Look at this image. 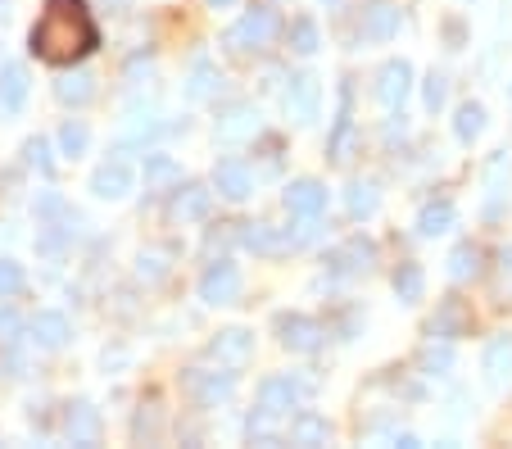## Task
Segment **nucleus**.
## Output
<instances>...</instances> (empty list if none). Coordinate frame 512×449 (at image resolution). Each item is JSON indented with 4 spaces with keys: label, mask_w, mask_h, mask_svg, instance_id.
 <instances>
[{
    "label": "nucleus",
    "mask_w": 512,
    "mask_h": 449,
    "mask_svg": "<svg viewBox=\"0 0 512 449\" xmlns=\"http://www.w3.org/2000/svg\"><path fill=\"white\" fill-rule=\"evenodd\" d=\"M28 46H32V55L55 64V69L87 59L100 46V28L91 19L87 0H46L41 19L32 23Z\"/></svg>",
    "instance_id": "obj_1"
},
{
    "label": "nucleus",
    "mask_w": 512,
    "mask_h": 449,
    "mask_svg": "<svg viewBox=\"0 0 512 449\" xmlns=\"http://www.w3.org/2000/svg\"><path fill=\"white\" fill-rule=\"evenodd\" d=\"M277 32H281L277 10L254 5V10H245V19L227 32V46H232V50H263V46H272V37H277Z\"/></svg>",
    "instance_id": "obj_2"
},
{
    "label": "nucleus",
    "mask_w": 512,
    "mask_h": 449,
    "mask_svg": "<svg viewBox=\"0 0 512 449\" xmlns=\"http://www.w3.org/2000/svg\"><path fill=\"white\" fill-rule=\"evenodd\" d=\"M313 391H318V381L313 377H295V372H286V377H268L259 386V409L281 418L286 409H295L300 400H309Z\"/></svg>",
    "instance_id": "obj_3"
},
{
    "label": "nucleus",
    "mask_w": 512,
    "mask_h": 449,
    "mask_svg": "<svg viewBox=\"0 0 512 449\" xmlns=\"http://www.w3.org/2000/svg\"><path fill=\"white\" fill-rule=\"evenodd\" d=\"M200 300L204 304H236L241 300V268L232 264V259H218V264H209L204 268V277H200Z\"/></svg>",
    "instance_id": "obj_4"
},
{
    "label": "nucleus",
    "mask_w": 512,
    "mask_h": 449,
    "mask_svg": "<svg viewBox=\"0 0 512 449\" xmlns=\"http://www.w3.org/2000/svg\"><path fill=\"white\" fill-rule=\"evenodd\" d=\"M272 327H277V341L295 354H313L322 345V336H327L318 318H304V313H277Z\"/></svg>",
    "instance_id": "obj_5"
},
{
    "label": "nucleus",
    "mask_w": 512,
    "mask_h": 449,
    "mask_svg": "<svg viewBox=\"0 0 512 449\" xmlns=\"http://www.w3.org/2000/svg\"><path fill=\"white\" fill-rule=\"evenodd\" d=\"M186 391H191V400L200 404V409H218V404L232 400L236 377H232V372H200V368H191V372H186Z\"/></svg>",
    "instance_id": "obj_6"
},
{
    "label": "nucleus",
    "mask_w": 512,
    "mask_h": 449,
    "mask_svg": "<svg viewBox=\"0 0 512 449\" xmlns=\"http://www.w3.org/2000/svg\"><path fill=\"white\" fill-rule=\"evenodd\" d=\"M286 214L290 218H322V209H327V186L313 182V177H300V182L286 186Z\"/></svg>",
    "instance_id": "obj_7"
},
{
    "label": "nucleus",
    "mask_w": 512,
    "mask_h": 449,
    "mask_svg": "<svg viewBox=\"0 0 512 449\" xmlns=\"http://www.w3.org/2000/svg\"><path fill=\"white\" fill-rule=\"evenodd\" d=\"M213 186H218V196L227 200H250L254 196V173L241 164V159H218V168H213Z\"/></svg>",
    "instance_id": "obj_8"
},
{
    "label": "nucleus",
    "mask_w": 512,
    "mask_h": 449,
    "mask_svg": "<svg viewBox=\"0 0 512 449\" xmlns=\"http://www.w3.org/2000/svg\"><path fill=\"white\" fill-rule=\"evenodd\" d=\"M250 354H254V336L245 327H227V332H218L209 341V359H218L223 368H241Z\"/></svg>",
    "instance_id": "obj_9"
},
{
    "label": "nucleus",
    "mask_w": 512,
    "mask_h": 449,
    "mask_svg": "<svg viewBox=\"0 0 512 449\" xmlns=\"http://www.w3.org/2000/svg\"><path fill=\"white\" fill-rule=\"evenodd\" d=\"M372 259H377V245L363 241V236H354V241H345L336 254H331L327 264H331L336 277H358V273H368L372 268Z\"/></svg>",
    "instance_id": "obj_10"
},
{
    "label": "nucleus",
    "mask_w": 512,
    "mask_h": 449,
    "mask_svg": "<svg viewBox=\"0 0 512 449\" xmlns=\"http://www.w3.org/2000/svg\"><path fill=\"white\" fill-rule=\"evenodd\" d=\"M91 191H96L100 200H123L127 191H132V168H127V159H109V164H100L96 173H91Z\"/></svg>",
    "instance_id": "obj_11"
},
{
    "label": "nucleus",
    "mask_w": 512,
    "mask_h": 449,
    "mask_svg": "<svg viewBox=\"0 0 512 449\" xmlns=\"http://www.w3.org/2000/svg\"><path fill=\"white\" fill-rule=\"evenodd\" d=\"M286 114L295 118V123H313V118H318V78H313V73H300V78H290Z\"/></svg>",
    "instance_id": "obj_12"
},
{
    "label": "nucleus",
    "mask_w": 512,
    "mask_h": 449,
    "mask_svg": "<svg viewBox=\"0 0 512 449\" xmlns=\"http://www.w3.org/2000/svg\"><path fill=\"white\" fill-rule=\"evenodd\" d=\"M358 32H363V41H390L399 32V5H390V0H372L368 10H363Z\"/></svg>",
    "instance_id": "obj_13"
},
{
    "label": "nucleus",
    "mask_w": 512,
    "mask_h": 449,
    "mask_svg": "<svg viewBox=\"0 0 512 449\" xmlns=\"http://www.w3.org/2000/svg\"><path fill=\"white\" fill-rule=\"evenodd\" d=\"M408 82H413V69H408L404 59H390L386 69H381V78H377V96H381V105L386 109H399L408 100Z\"/></svg>",
    "instance_id": "obj_14"
},
{
    "label": "nucleus",
    "mask_w": 512,
    "mask_h": 449,
    "mask_svg": "<svg viewBox=\"0 0 512 449\" xmlns=\"http://www.w3.org/2000/svg\"><path fill=\"white\" fill-rule=\"evenodd\" d=\"M28 332H32V341H37L41 350H64L68 336H73V327H68L64 313L46 309V313H37V318L28 323Z\"/></svg>",
    "instance_id": "obj_15"
},
{
    "label": "nucleus",
    "mask_w": 512,
    "mask_h": 449,
    "mask_svg": "<svg viewBox=\"0 0 512 449\" xmlns=\"http://www.w3.org/2000/svg\"><path fill=\"white\" fill-rule=\"evenodd\" d=\"M327 436H331V422L322 418V413H313V409H300L295 418H290V427H286L290 445H327Z\"/></svg>",
    "instance_id": "obj_16"
},
{
    "label": "nucleus",
    "mask_w": 512,
    "mask_h": 449,
    "mask_svg": "<svg viewBox=\"0 0 512 449\" xmlns=\"http://www.w3.org/2000/svg\"><path fill=\"white\" fill-rule=\"evenodd\" d=\"M28 69L23 64H5L0 69V114H19L23 100H28Z\"/></svg>",
    "instance_id": "obj_17"
},
{
    "label": "nucleus",
    "mask_w": 512,
    "mask_h": 449,
    "mask_svg": "<svg viewBox=\"0 0 512 449\" xmlns=\"http://www.w3.org/2000/svg\"><path fill=\"white\" fill-rule=\"evenodd\" d=\"M64 431H68V440L73 445H96L100 440V413H96V404H73L68 409V418H64Z\"/></svg>",
    "instance_id": "obj_18"
},
{
    "label": "nucleus",
    "mask_w": 512,
    "mask_h": 449,
    "mask_svg": "<svg viewBox=\"0 0 512 449\" xmlns=\"http://www.w3.org/2000/svg\"><path fill=\"white\" fill-rule=\"evenodd\" d=\"M145 191H173V186H182V164H177L173 155H145Z\"/></svg>",
    "instance_id": "obj_19"
},
{
    "label": "nucleus",
    "mask_w": 512,
    "mask_h": 449,
    "mask_svg": "<svg viewBox=\"0 0 512 449\" xmlns=\"http://www.w3.org/2000/svg\"><path fill=\"white\" fill-rule=\"evenodd\" d=\"M349 137H354V118H349V87H340V114H336V127H331V141H327V159L331 164H345V150H349Z\"/></svg>",
    "instance_id": "obj_20"
},
{
    "label": "nucleus",
    "mask_w": 512,
    "mask_h": 449,
    "mask_svg": "<svg viewBox=\"0 0 512 449\" xmlns=\"http://www.w3.org/2000/svg\"><path fill=\"white\" fill-rule=\"evenodd\" d=\"M259 127V114L250 105H227L223 118H218V141H236V137H254Z\"/></svg>",
    "instance_id": "obj_21"
},
{
    "label": "nucleus",
    "mask_w": 512,
    "mask_h": 449,
    "mask_svg": "<svg viewBox=\"0 0 512 449\" xmlns=\"http://www.w3.org/2000/svg\"><path fill=\"white\" fill-rule=\"evenodd\" d=\"M454 223H458V209L449 205V200H431V205H422V214H417V232L422 236H440Z\"/></svg>",
    "instance_id": "obj_22"
},
{
    "label": "nucleus",
    "mask_w": 512,
    "mask_h": 449,
    "mask_svg": "<svg viewBox=\"0 0 512 449\" xmlns=\"http://www.w3.org/2000/svg\"><path fill=\"white\" fill-rule=\"evenodd\" d=\"M209 214V191L204 186H182L173 196V218L177 223H195V218Z\"/></svg>",
    "instance_id": "obj_23"
},
{
    "label": "nucleus",
    "mask_w": 512,
    "mask_h": 449,
    "mask_svg": "<svg viewBox=\"0 0 512 449\" xmlns=\"http://www.w3.org/2000/svg\"><path fill=\"white\" fill-rule=\"evenodd\" d=\"M467 327V313L458 300H445L440 304V313H435L431 323H426V336H440V341H449V336H458Z\"/></svg>",
    "instance_id": "obj_24"
},
{
    "label": "nucleus",
    "mask_w": 512,
    "mask_h": 449,
    "mask_svg": "<svg viewBox=\"0 0 512 449\" xmlns=\"http://www.w3.org/2000/svg\"><path fill=\"white\" fill-rule=\"evenodd\" d=\"M241 241H245V245H250V250H259V254H277V250H290V236L272 232V227H268V223H245Z\"/></svg>",
    "instance_id": "obj_25"
},
{
    "label": "nucleus",
    "mask_w": 512,
    "mask_h": 449,
    "mask_svg": "<svg viewBox=\"0 0 512 449\" xmlns=\"http://www.w3.org/2000/svg\"><path fill=\"white\" fill-rule=\"evenodd\" d=\"M422 291H426V273H422V264H399L395 268V295L404 304H417L422 300Z\"/></svg>",
    "instance_id": "obj_26"
},
{
    "label": "nucleus",
    "mask_w": 512,
    "mask_h": 449,
    "mask_svg": "<svg viewBox=\"0 0 512 449\" xmlns=\"http://www.w3.org/2000/svg\"><path fill=\"white\" fill-rule=\"evenodd\" d=\"M218 69H213V59H195L191 64V87H186V96L191 100H209L213 91H218Z\"/></svg>",
    "instance_id": "obj_27"
},
{
    "label": "nucleus",
    "mask_w": 512,
    "mask_h": 449,
    "mask_svg": "<svg viewBox=\"0 0 512 449\" xmlns=\"http://www.w3.org/2000/svg\"><path fill=\"white\" fill-rule=\"evenodd\" d=\"M245 436H250V440H259V445H277V440H286V431L277 427V413H263V409H254V418L245 422Z\"/></svg>",
    "instance_id": "obj_28"
},
{
    "label": "nucleus",
    "mask_w": 512,
    "mask_h": 449,
    "mask_svg": "<svg viewBox=\"0 0 512 449\" xmlns=\"http://www.w3.org/2000/svg\"><path fill=\"white\" fill-rule=\"evenodd\" d=\"M345 205H349V214H354V218H372V214H377V205H381L377 186H372V182H354V186H349V196H345Z\"/></svg>",
    "instance_id": "obj_29"
},
{
    "label": "nucleus",
    "mask_w": 512,
    "mask_h": 449,
    "mask_svg": "<svg viewBox=\"0 0 512 449\" xmlns=\"http://www.w3.org/2000/svg\"><path fill=\"white\" fill-rule=\"evenodd\" d=\"M87 146H91V132H87V123H82V118H68L64 127H59V150H64V155H87Z\"/></svg>",
    "instance_id": "obj_30"
},
{
    "label": "nucleus",
    "mask_w": 512,
    "mask_h": 449,
    "mask_svg": "<svg viewBox=\"0 0 512 449\" xmlns=\"http://www.w3.org/2000/svg\"><path fill=\"white\" fill-rule=\"evenodd\" d=\"M485 372H490V377H508L512 372V336H494V341L485 345Z\"/></svg>",
    "instance_id": "obj_31"
},
{
    "label": "nucleus",
    "mask_w": 512,
    "mask_h": 449,
    "mask_svg": "<svg viewBox=\"0 0 512 449\" xmlns=\"http://www.w3.org/2000/svg\"><path fill=\"white\" fill-rule=\"evenodd\" d=\"M91 91H96V87H91L87 73H68V78H59V82H55V96L64 100V105H87Z\"/></svg>",
    "instance_id": "obj_32"
},
{
    "label": "nucleus",
    "mask_w": 512,
    "mask_h": 449,
    "mask_svg": "<svg viewBox=\"0 0 512 449\" xmlns=\"http://www.w3.org/2000/svg\"><path fill=\"white\" fill-rule=\"evenodd\" d=\"M481 273V250L476 245H458L454 254H449V277L454 282H467V277Z\"/></svg>",
    "instance_id": "obj_33"
},
{
    "label": "nucleus",
    "mask_w": 512,
    "mask_h": 449,
    "mask_svg": "<svg viewBox=\"0 0 512 449\" xmlns=\"http://www.w3.org/2000/svg\"><path fill=\"white\" fill-rule=\"evenodd\" d=\"M290 46L300 50V55H313V50L322 46L318 23H313V19H295V23H290Z\"/></svg>",
    "instance_id": "obj_34"
},
{
    "label": "nucleus",
    "mask_w": 512,
    "mask_h": 449,
    "mask_svg": "<svg viewBox=\"0 0 512 449\" xmlns=\"http://www.w3.org/2000/svg\"><path fill=\"white\" fill-rule=\"evenodd\" d=\"M481 127H485V109L481 105H463V109H458V118H454L458 141H476V137H481Z\"/></svg>",
    "instance_id": "obj_35"
},
{
    "label": "nucleus",
    "mask_w": 512,
    "mask_h": 449,
    "mask_svg": "<svg viewBox=\"0 0 512 449\" xmlns=\"http://www.w3.org/2000/svg\"><path fill=\"white\" fill-rule=\"evenodd\" d=\"M23 159H28V164L37 168L41 177H50V173H55V159H50V146H46V141H41V137H32L28 146H23Z\"/></svg>",
    "instance_id": "obj_36"
},
{
    "label": "nucleus",
    "mask_w": 512,
    "mask_h": 449,
    "mask_svg": "<svg viewBox=\"0 0 512 449\" xmlns=\"http://www.w3.org/2000/svg\"><path fill=\"white\" fill-rule=\"evenodd\" d=\"M23 291V268L14 259H0V300H14Z\"/></svg>",
    "instance_id": "obj_37"
},
{
    "label": "nucleus",
    "mask_w": 512,
    "mask_h": 449,
    "mask_svg": "<svg viewBox=\"0 0 512 449\" xmlns=\"http://www.w3.org/2000/svg\"><path fill=\"white\" fill-rule=\"evenodd\" d=\"M422 368L426 372H449V368H454V350H449V345H426V350H422Z\"/></svg>",
    "instance_id": "obj_38"
},
{
    "label": "nucleus",
    "mask_w": 512,
    "mask_h": 449,
    "mask_svg": "<svg viewBox=\"0 0 512 449\" xmlns=\"http://www.w3.org/2000/svg\"><path fill=\"white\" fill-rule=\"evenodd\" d=\"M422 100H426V109H440L445 105V78H440V73H431V78H426V91H422Z\"/></svg>",
    "instance_id": "obj_39"
},
{
    "label": "nucleus",
    "mask_w": 512,
    "mask_h": 449,
    "mask_svg": "<svg viewBox=\"0 0 512 449\" xmlns=\"http://www.w3.org/2000/svg\"><path fill=\"white\" fill-rule=\"evenodd\" d=\"M164 273H168L164 254H141V277H150V282H155V277H164Z\"/></svg>",
    "instance_id": "obj_40"
},
{
    "label": "nucleus",
    "mask_w": 512,
    "mask_h": 449,
    "mask_svg": "<svg viewBox=\"0 0 512 449\" xmlns=\"http://www.w3.org/2000/svg\"><path fill=\"white\" fill-rule=\"evenodd\" d=\"M14 336H19V313L0 309V341H14Z\"/></svg>",
    "instance_id": "obj_41"
},
{
    "label": "nucleus",
    "mask_w": 512,
    "mask_h": 449,
    "mask_svg": "<svg viewBox=\"0 0 512 449\" xmlns=\"http://www.w3.org/2000/svg\"><path fill=\"white\" fill-rule=\"evenodd\" d=\"M395 445H404V449H417V436H413V431H399V436H395Z\"/></svg>",
    "instance_id": "obj_42"
},
{
    "label": "nucleus",
    "mask_w": 512,
    "mask_h": 449,
    "mask_svg": "<svg viewBox=\"0 0 512 449\" xmlns=\"http://www.w3.org/2000/svg\"><path fill=\"white\" fill-rule=\"evenodd\" d=\"M503 277L512 282V250H503Z\"/></svg>",
    "instance_id": "obj_43"
},
{
    "label": "nucleus",
    "mask_w": 512,
    "mask_h": 449,
    "mask_svg": "<svg viewBox=\"0 0 512 449\" xmlns=\"http://www.w3.org/2000/svg\"><path fill=\"white\" fill-rule=\"evenodd\" d=\"M209 5H218V10H223V5H236V0H209Z\"/></svg>",
    "instance_id": "obj_44"
},
{
    "label": "nucleus",
    "mask_w": 512,
    "mask_h": 449,
    "mask_svg": "<svg viewBox=\"0 0 512 449\" xmlns=\"http://www.w3.org/2000/svg\"><path fill=\"white\" fill-rule=\"evenodd\" d=\"M331 5H336V0H331Z\"/></svg>",
    "instance_id": "obj_45"
}]
</instances>
